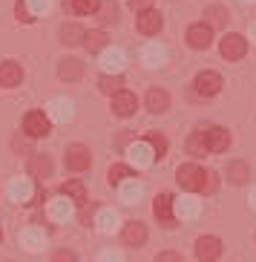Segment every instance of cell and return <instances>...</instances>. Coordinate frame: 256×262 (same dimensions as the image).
<instances>
[{
  "instance_id": "1",
  "label": "cell",
  "mask_w": 256,
  "mask_h": 262,
  "mask_svg": "<svg viewBox=\"0 0 256 262\" xmlns=\"http://www.w3.org/2000/svg\"><path fill=\"white\" fill-rule=\"evenodd\" d=\"M24 133H26V136H32V139L49 136V133H52V118H49V113H40V110H32V113H26V118H24Z\"/></svg>"
},
{
  "instance_id": "2",
  "label": "cell",
  "mask_w": 256,
  "mask_h": 262,
  "mask_svg": "<svg viewBox=\"0 0 256 262\" xmlns=\"http://www.w3.org/2000/svg\"><path fill=\"white\" fill-rule=\"evenodd\" d=\"M63 162H66V170L84 173V170H89V164H92V156H89V150H86L84 144H72L69 150H66V156H63Z\"/></svg>"
},
{
  "instance_id": "3",
  "label": "cell",
  "mask_w": 256,
  "mask_h": 262,
  "mask_svg": "<svg viewBox=\"0 0 256 262\" xmlns=\"http://www.w3.org/2000/svg\"><path fill=\"white\" fill-rule=\"evenodd\" d=\"M222 58H227V61H239V58H245V52H248V40L242 38V35H236V32H230V35H225L222 38Z\"/></svg>"
},
{
  "instance_id": "4",
  "label": "cell",
  "mask_w": 256,
  "mask_h": 262,
  "mask_svg": "<svg viewBox=\"0 0 256 262\" xmlns=\"http://www.w3.org/2000/svg\"><path fill=\"white\" fill-rule=\"evenodd\" d=\"M135 26H138L141 35H147V38H153V35H158L164 26V17L155 12V9H147V12H138V17H135Z\"/></svg>"
},
{
  "instance_id": "5",
  "label": "cell",
  "mask_w": 256,
  "mask_h": 262,
  "mask_svg": "<svg viewBox=\"0 0 256 262\" xmlns=\"http://www.w3.org/2000/svg\"><path fill=\"white\" fill-rule=\"evenodd\" d=\"M196 93L199 95H204V98H210V95H216L219 90H222V75L219 72H210V70H204V72H199L196 75Z\"/></svg>"
},
{
  "instance_id": "6",
  "label": "cell",
  "mask_w": 256,
  "mask_h": 262,
  "mask_svg": "<svg viewBox=\"0 0 256 262\" xmlns=\"http://www.w3.org/2000/svg\"><path fill=\"white\" fill-rule=\"evenodd\" d=\"M153 213H155V219H158V222L173 225V222H176V199H173L170 193H161V196H155Z\"/></svg>"
},
{
  "instance_id": "7",
  "label": "cell",
  "mask_w": 256,
  "mask_h": 262,
  "mask_svg": "<svg viewBox=\"0 0 256 262\" xmlns=\"http://www.w3.org/2000/svg\"><path fill=\"white\" fill-rule=\"evenodd\" d=\"M202 176H204V170L196 167V164H181V167L176 170V179H179V185L184 187V190H199Z\"/></svg>"
},
{
  "instance_id": "8",
  "label": "cell",
  "mask_w": 256,
  "mask_h": 262,
  "mask_svg": "<svg viewBox=\"0 0 256 262\" xmlns=\"http://www.w3.org/2000/svg\"><path fill=\"white\" fill-rule=\"evenodd\" d=\"M210 40H213V26L207 24H193L187 29V43L193 49H207Z\"/></svg>"
},
{
  "instance_id": "9",
  "label": "cell",
  "mask_w": 256,
  "mask_h": 262,
  "mask_svg": "<svg viewBox=\"0 0 256 262\" xmlns=\"http://www.w3.org/2000/svg\"><path fill=\"white\" fill-rule=\"evenodd\" d=\"M196 256L202 262H213L222 256V242H219L216 236H202L199 242H196Z\"/></svg>"
},
{
  "instance_id": "10",
  "label": "cell",
  "mask_w": 256,
  "mask_h": 262,
  "mask_svg": "<svg viewBox=\"0 0 256 262\" xmlns=\"http://www.w3.org/2000/svg\"><path fill=\"white\" fill-rule=\"evenodd\" d=\"M127 156H130V162L135 164V167H147V164H153L155 150L147 144V141H135V144H130Z\"/></svg>"
},
{
  "instance_id": "11",
  "label": "cell",
  "mask_w": 256,
  "mask_h": 262,
  "mask_svg": "<svg viewBox=\"0 0 256 262\" xmlns=\"http://www.w3.org/2000/svg\"><path fill=\"white\" fill-rule=\"evenodd\" d=\"M20 245H24L26 251H40V248H46V231L38 228V225L20 231Z\"/></svg>"
},
{
  "instance_id": "12",
  "label": "cell",
  "mask_w": 256,
  "mask_h": 262,
  "mask_svg": "<svg viewBox=\"0 0 256 262\" xmlns=\"http://www.w3.org/2000/svg\"><path fill=\"white\" fill-rule=\"evenodd\" d=\"M204 141H207V150L225 153L227 144H230V133L222 130V127H210V130H204Z\"/></svg>"
},
{
  "instance_id": "13",
  "label": "cell",
  "mask_w": 256,
  "mask_h": 262,
  "mask_svg": "<svg viewBox=\"0 0 256 262\" xmlns=\"http://www.w3.org/2000/svg\"><path fill=\"white\" fill-rule=\"evenodd\" d=\"M135 107H138V101H135L132 93H127V90H121L118 95H112V113H115V116L127 118V116L135 113Z\"/></svg>"
},
{
  "instance_id": "14",
  "label": "cell",
  "mask_w": 256,
  "mask_h": 262,
  "mask_svg": "<svg viewBox=\"0 0 256 262\" xmlns=\"http://www.w3.org/2000/svg\"><path fill=\"white\" fill-rule=\"evenodd\" d=\"M9 199L12 202H17V205H24V202H29L32 199V182L29 179H12L9 182Z\"/></svg>"
},
{
  "instance_id": "15",
  "label": "cell",
  "mask_w": 256,
  "mask_h": 262,
  "mask_svg": "<svg viewBox=\"0 0 256 262\" xmlns=\"http://www.w3.org/2000/svg\"><path fill=\"white\" fill-rule=\"evenodd\" d=\"M24 78V70L17 61H3L0 63V86H17Z\"/></svg>"
},
{
  "instance_id": "16",
  "label": "cell",
  "mask_w": 256,
  "mask_h": 262,
  "mask_svg": "<svg viewBox=\"0 0 256 262\" xmlns=\"http://www.w3.org/2000/svg\"><path fill=\"white\" fill-rule=\"evenodd\" d=\"M72 205L75 202L69 196H58V199L49 202V216H52L55 222H66V219H72Z\"/></svg>"
},
{
  "instance_id": "17",
  "label": "cell",
  "mask_w": 256,
  "mask_h": 262,
  "mask_svg": "<svg viewBox=\"0 0 256 262\" xmlns=\"http://www.w3.org/2000/svg\"><path fill=\"white\" fill-rule=\"evenodd\" d=\"M170 107V95L164 93L161 86H150L147 90V110L150 113H167Z\"/></svg>"
},
{
  "instance_id": "18",
  "label": "cell",
  "mask_w": 256,
  "mask_h": 262,
  "mask_svg": "<svg viewBox=\"0 0 256 262\" xmlns=\"http://www.w3.org/2000/svg\"><path fill=\"white\" fill-rule=\"evenodd\" d=\"M29 173L35 179L52 176V159H49V156H43V153H32L29 156Z\"/></svg>"
},
{
  "instance_id": "19",
  "label": "cell",
  "mask_w": 256,
  "mask_h": 262,
  "mask_svg": "<svg viewBox=\"0 0 256 262\" xmlns=\"http://www.w3.org/2000/svg\"><path fill=\"white\" fill-rule=\"evenodd\" d=\"M72 101H66V98H55L52 104H49V118H55V121H61V124H66V121H72Z\"/></svg>"
},
{
  "instance_id": "20",
  "label": "cell",
  "mask_w": 256,
  "mask_h": 262,
  "mask_svg": "<svg viewBox=\"0 0 256 262\" xmlns=\"http://www.w3.org/2000/svg\"><path fill=\"white\" fill-rule=\"evenodd\" d=\"M58 75H61L63 81H78V78L84 75V63L78 61V58H63V61L58 63Z\"/></svg>"
},
{
  "instance_id": "21",
  "label": "cell",
  "mask_w": 256,
  "mask_h": 262,
  "mask_svg": "<svg viewBox=\"0 0 256 262\" xmlns=\"http://www.w3.org/2000/svg\"><path fill=\"white\" fill-rule=\"evenodd\" d=\"M199 210H202V205H199V199H193V196H181V199L176 202V216H179V219H193V216H199Z\"/></svg>"
},
{
  "instance_id": "22",
  "label": "cell",
  "mask_w": 256,
  "mask_h": 262,
  "mask_svg": "<svg viewBox=\"0 0 256 262\" xmlns=\"http://www.w3.org/2000/svg\"><path fill=\"white\" fill-rule=\"evenodd\" d=\"M118 213L115 210H109V208H104V210H98V216H95V225H98V231H104V233H112L118 228Z\"/></svg>"
},
{
  "instance_id": "23",
  "label": "cell",
  "mask_w": 256,
  "mask_h": 262,
  "mask_svg": "<svg viewBox=\"0 0 256 262\" xmlns=\"http://www.w3.org/2000/svg\"><path fill=\"white\" fill-rule=\"evenodd\" d=\"M84 35H86V32L81 29L78 24H63V26H61V43H66V47L84 43Z\"/></svg>"
},
{
  "instance_id": "24",
  "label": "cell",
  "mask_w": 256,
  "mask_h": 262,
  "mask_svg": "<svg viewBox=\"0 0 256 262\" xmlns=\"http://www.w3.org/2000/svg\"><path fill=\"white\" fill-rule=\"evenodd\" d=\"M147 239V228L141 222H127L124 225V242L127 245H141Z\"/></svg>"
},
{
  "instance_id": "25",
  "label": "cell",
  "mask_w": 256,
  "mask_h": 262,
  "mask_svg": "<svg viewBox=\"0 0 256 262\" xmlns=\"http://www.w3.org/2000/svg\"><path fill=\"white\" fill-rule=\"evenodd\" d=\"M101 67L107 72H112V75H118V72H121V67H124V55L118 52V49H107V52H104V58H101Z\"/></svg>"
},
{
  "instance_id": "26",
  "label": "cell",
  "mask_w": 256,
  "mask_h": 262,
  "mask_svg": "<svg viewBox=\"0 0 256 262\" xmlns=\"http://www.w3.org/2000/svg\"><path fill=\"white\" fill-rule=\"evenodd\" d=\"M227 179H230L233 185H245L250 179V167L245 162H230L227 164Z\"/></svg>"
},
{
  "instance_id": "27",
  "label": "cell",
  "mask_w": 256,
  "mask_h": 262,
  "mask_svg": "<svg viewBox=\"0 0 256 262\" xmlns=\"http://www.w3.org/2000/svg\"><path fill=\"white\" fill-rule=\"evenodd\" d=\"M84 47H86V52H101V49L107 47V32H101V29L86 32L84 35Z\"/></svg>"
},
{
  "instance_id": "28",
  "label": "cell",
  "mask_w": 256,
  "mask_h": 262,
  "mask_svg": "<svg viewBox=\"0 0 256 262\" xmlns=\"http://www.w3.org/2000/svg\"><path fill=\"white\" fill-rule=\"evenodd\" d=\"M227 9L225 6H207L204 9V24L207 26H225L227 24Z\"/></svg>"
},
{
  "instance_id": "29",
  "label": "cell",
  "mask_w": 256,
  "mask_h": 262,
  "mask_svg": "<svg viewBox=\"0 0 256 262\" xmlns=\"http://www.w3.org/2000/svg\"><path fill=\"white\" fill-rule=\"evenodd\" d=\"M118 187H121V199L124 202H138L141 193H144V187H141V182H135V176L127 179L124 185H118Z\"/></svg>"
},
{
  "instance_id": "30",
  "label": "cell",
  "mask_w": 256,
  "mask_h": 262,
  "mask_svg": "<svg viewBox=\"0 0 256 262\" xmlns=\"http://www.w3.org/2000/svg\"><path fill=\"white\" fill-rule=\"evenodd\" d=\"M98 86H101V93H107V95H118L124 90V78L121 75H104L101 81H98Z\"/></svg>"
},
{
  "instance_id": "31",
  "label": "cell",
  "mask_w": 256,
  "mask_h": 262,
  "mask_svg": "<svg viewBox=\"0 0 256 262\" xmlns=\"http://www.w3.org/2000/svg\"><path fill=\"white\" fill-rule=\"evenodd\" d=\"M135 173H132L127 164H112L109 167V173H107V179H109V185H124L127 179H132Z\"/></svg>"
},
{
  "instance_id": "32",
  "label": "cell",
  "mask_w": 256,
  "mask_h": 262,
  "mask_svg": "<svg viewBox=\"0 0 256 262\" xmlns=\"http://www.w3.org/2000/svg\"><path fill=\"white\" fill-rule=\"evenodd\" d=\"M69 9L78 15H95L101 12V0H69Z\"/></svg>"
},
{
  "instance_id": "33",
  "label": "cell",
  "mask_w": 256,
  "mask_h": 262,
  "mask_svg": "<svg viewBox=\"0 0 256 262\" xmlns=\"http://www.w3.org/2000/svg\"><path fill=\"white\" fill-rule=\"evenodd\" d=\"M63 196H69L75 205H86V190H84L81 182H66V185H63Z\"/></svg>"
},
{
  "instance_id": "34",
  "label": "cell",
  "mask_w": 256,
  "mask_h": 262,
  "mask_svg": "<svg viewBox=\"0 0 256 262\" xmlns=\"http://www.w3.org/2000/svg\"><path fill=\"white\" fill-rule=\"evenodd\" d=\"M164 58H167V55H164V49L158 47V43H150V47L144 49V63H147V67H161Z\"/></svg>"
},
{
  "instance_id": "35",
  "label": "cell",
  "mask_w": 256,
  "mask_h": 262,
  "mask_svg": "<svg viewBox=\"0 0 256 262\" xmlns=\"http://www.w3.org/2000/svg\"><path fill=\"white\" fill-rule=\"evenodd\" d=\"M187 150H190V156H204V153H207L204 133H193V136H190V141H187Z\"/></svg>"
},
{
  "instance_id": "36",
  "label": "cell",
  "mask_w": 256,
  "mask_h": 262,
  "mask_svg": "<svg viewBox=\"0 0 256 262\" xmlns=\"http://www.w3.org/2000/svg\"><path fill=\"white\" fill-rule=\"evenodd\" d=\"M147 144L155 150V159H164V153H167V139H164L161 133H147Z\"/></svg>"
},
{
  "instance_id": "37",
  "label": "cell",
  "mask_w": 256,
  "mask_h": 262,
  "mask_svg": "<svg viewBox=\"0 0 256 262\" xmlns=\"http://www.w3.org/2000/svg\"><path fill=\"white\" fill-rule=\"evenodd\" d=\"M219 187V176L213 173V170H204V176H202V185H199V190L202 193H213Z\"/></svg>"
},
{
  "instance_id": "38",
  "label": "cell",
  "mask_w": 256,
  "mask_h": 262,
  "mask_svg": "<svg viewBox=\"0 0 256 262\" xmlns=\"http://www.w3.org/2000/svg\"><path fill=\"white\" fill-rule=\"evenodd\" d=\"M98 20H101V24H115L118 20V6L115 3H107V6H101V12H98Z\"/></svg>"
},
{
  "instance_id": "39",
  "label": "cell",
  "mask_w": 256,
  "mask_h": 262,
  "mask_svg": "<svg viewBox=\"0 0 256 262\" xmlns=\"http://www.w3.org/2000/svg\"><path fill=\"white\" fill-rule=\"evenodd\" d=\"M15 15H17V20H20V24H32V20H35V17L29 15V9H26V0H17Z\"/></svg>"
},
{
  "instance_id": "40",
  "label": "cell",
  "mask_w": 256,
  "mask_h": 262,
  "mask_svg": "<svg viewBox=\"0 0 256 262\" xmlns=\"http://www.w3.org/2000/svg\"><path fill=\"white\" fill-rule=\"evenodd\" d=\"M155 262H184V259H181V254H176V251H164V254L155 256Z\"/></svg>"
},
{
  "instance_id": "41",
  "label": "cell",
  "mask_w": 256,
  "mask_h": 262,
  "mask_svg": "<svg viewBox=\"0 0 256 262\" xmlns=\"http://www.w3.org/2000/svg\"><path fill=\"white\" fill-rule=\"evenodd\" d=\"M130 9L132 12H147V9H153V0H130Z\"/></svg>"
},
{
  "instance_id": "42",
  "label": "cell",
  "mask_w": 256,
  "mask_h": 262,
  "mask_svg": "<svg viewBox=\"0 0 256 262\" xmlns=\"http://www.w3.org/2000/svg\"><path fill=\"white\" fill-rule=\"evenodd\" d=\"M52 262H75V254H72V251H55Z\"/></svg>"
},
{
  "instance_id": "43",
  "label": "cell",
  "mask_w": 256,
  "mask_h": 262,
  "mask_svg": "<svg viewBox=\"0 0 256 262\" xmlns=\"http://www.w3.org/2000/svg\"><path fill=\"white\" fill-rule=\"evenodd\" d=\"M101 262H124V256L118 254V251H104V254H101Z\"/></svg>"
},
{
  "instance_id": "44",
  "label": "cell",
  "mask_w": 256,
  "mask_h": 262,
  "mask_svg": "<svg viewBox=\"0 0 256 262\" xmlns=\"http://www.w3.org/2000/svg\"><path fill=\"white\" fill-rule=\"evenodd\" d=\"M26 6H32L35 12H46V9H49V0H26Z\"/></svg>"
},
{
  "instance_id": "45",
  "label": "cell",
  "mask_w": 256,
  "mask_h": 262,
  "mask_svg": "<svg viewBox=\"0 0 256 262\" xmlns=\"http://www.w3.org/2000/svg\"><path fill=\"white\" fill-rule=\"evenodd\" d=\"M250 205H253V208H256V187H253V190H250Z\"/></svg>"
},
{
  "instance_id": "46",
  "label": "cell",
  "mask_w": 256,
  "mask_h": 262,
  "mask_svg": "<svg viewBox=\"0 0 256 262\" xmlns=\"http://www.w3.org/2000/svg\"><path fill=\"white\" fill-rule=\"evenodd\" d=\"M253 35H256V26H253Z\"/></svg>"
}]
</instances>
